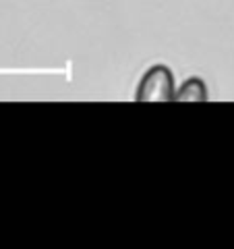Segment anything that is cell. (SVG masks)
<instances>
[{"label": "cell", "mask_w": 234, "mask_h": 249, "mask_svg": "<svg viewBox=\"0 0 234 249\" xmlns=\"http://www.w3.org/2000/svg\"><path fill=\"white\" fill-rule=\"evenodd\" d=\"M174 75L166 65H153L143 73L137 85V102H172L174 100Z\"/></svg>", "instance_id": "1"}, {"label": "cell", "mask_w": 234, "mask_h": 249, "mask_svg": "<svg viewBox=\"0 0 234 249\" xmlns=\"http://www.w3.org/2000/svg\"><path fill=\"white\" fill-rule=\"evenodd\" d=\"M176 102H207L209 100V91L203 79L199 77H189L186 81H183V85L176 89L174 93Z\"/></svg>", "instance_id": "2"}]
</instances>
